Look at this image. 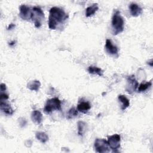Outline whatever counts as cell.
<instances>
[{
    "label": "cell",
    "instance_id": "6da1fadb",
    "mask_svg": "<svg viewBox=\"0 0 153 153\" xmlns=\"http://www.w3.org/2000/svg\"><path fill=\"white\" fill-rule=\"evenodd\" d=\"M68 17L63 9L57 7L51 8L48 17V27L51 29H56L59 23H63Z\"/></svg>",
    "mask_w": 153,
    "mask_h": 153
},
{
    "label": "cell",
    "instance_id": "7a4b0ae2",
    "mask_svg": "<svg viewBox=\"0 0 153 153\" xmlns=\"http://www.w3.org/2000/svg\"><path fill=\"white\" fill-rule=\"evenodd\" d=\"M124 22L123 18L120 15L119 11H115L112 17V34L116 35L121 33L124 30Z\"/></svg>",
    "mask_w": 153,
    "mask_h": 153
},
{
    "label": "cell",
    "instance_id": "3957f363",
    "mask_svg": "<svg viewBox=\"0 0 153 153\" xmlns=\"http://www.w3.org/2000/svg\"><path fill=\"white\" fill-rule=\"evenodd\" d=\"M55 110H61V101L57 97L48 99L44 108V111L46 114H50Z\"/></svg>",
    "mask_w": 153,
    "mask_h": 153
},
{
    "label": "cell",
    "instance_id": "277c9868",
    "mask_svg": "<svg viewBox=\"0 0 153 153\" xmlns=\"http://www.w3.org/2000/svg\"><path fill=\"white\" fill-rule=\"evenodd\" d=\"M44 18V14L42 10L38 7H34L32 10L31 18L32 20L34 22L35 26L37 28L41 26V21Z\"/></svg>",
    "mask_w": 153,
    "mask_h": 153
},
{
    "label": "cell",
    "instance_id": "5b68a950",
    "mask_svg": "<svg viewBox=\"0 0 153 153\" xmlns=\"http://www.w3.org/2000/svg\"><path fill=\"white\" fill-rule=\"evenodd\" d=\"M94 148L97 152L105 153L110 151V147L107 140L104 139H96L94 141Z\"/></svg>",
    "mask_w": 153,
    "mask_h": 153
},
{
    "label": "cell",
    "instance_id": "8992f818",
    "mask_svg": "<svg viewBox=\"0 0 153 153\" xmlns=\"http://www.w3.org/2000/svg\"><path fill=\"white\" fill-rule=\"evenodd\" d=\"M121 137L118 134H114L108 137V143L112 152H117V149L120 148Z\"/></svg>",
    "mask_w": 153,
    "mask_h": 153
},
{
    "label": "cell",
    "instance_id": "52a82bcc",
    "mask_svg": "<svg viewBox=\"0 0 153 153\" xmlns=\"http://www.w3.org/2000/svg\"><path fill=\"white\" fill-rule=\"evenodd\" d=\"M127 87L126 90L129 93L131 94L133 92L135 91L137 89L139 84L137 80L136 79L134 75H130L128 76L127 78Z\"/></svg>",
    "mask_w": 153,
    "mask_h": 153
},
{
    "label": "cell",
    "instance_id": "ba28073f",
    "mask_svg": "<svg viewBox=\"0 0 153 153\" xmlns=\"http://www.w3.org/2000/svg\"><path fill=\"white\" fill-rule=\"evenodd\" d=\"M105 50L106 52L112 56H114L116 57L118 56V49L117 46L114 45L112 43V41L109 39H107L106 40L105 43Z\"/></svg>",
    "mask_w": 153,
    "mask_h": 153
},
{
    "label": "cell",
    "instance_id": "9c48e42d",
    "mask_svg": "<svg viewBox=\"0 0 153 153\" xmlns=\"http://www.w3.org/2000/svg\"><path fill=\"white\" fill-rule=\"evenodd\" d=\"M19 10V16L23 20H28L30 19L32 11L30 10L29 7L25 5H22L20 6Z\"/></svg>",
    "mask_w": 153,
    "mask_h": 153
},
{
    "label": "cell",
    "instance_id": "30bf717a",
    "mask_svg": "<svg viewBox=\"0 0 153 153\" xmlns=\"http://www.w3.org/2000/svg\"><path fill=\"white\" fill-rule=\"evenodd\" d=\"M0 109L1 111L6 115H11L14 113V111L13 110L10 105L5 100H1Z\"/></svg>",
    "mask_w": 153,
    "mask_h": 153
},
{
    "label": "cell",
    "instance_id": "8fae6325",
    "mask_svg": "<svg viewBox=\"0 0 153 153\" xmlns=\"http://www.w3.org/2000/svg\"><path fill=\"white\" fill-rule=\"evenodd\" d=\"M129 9L131 15L133 17H137L142 12L141 7L135 3H131L129 6Z\"/></svg>",
    "mask_w": 153,
    "mask_h": 153
},
{
    "label": "cell",
    "instance_id": "7c38bea8",
    "mask_svg": "<svg viewBox=\"0 0 153 153\" xmlns=\"http://www.w3.org/2000/svg\"><path fill=\"white\" fill-rule=\"evenodd\" d=\"M31 119L34 123L40 124L42 121V114L39 111L35 110L31 114Z\"/></svg>",
    "mask_w": 153,
    "mask_h": 153
},
{
    "label": "cell",
    "instance_id": "4fadbf2b",
    "mask_svg": "<svg viewBox=\"0 0 153 153\" xmlns=\"http://www.w3.org/2000/svg\"><path fill=\"white\" fill-rule=\"evenodd\" d=\"M91 108V105L88 102H81L77 105V110L83 114H86Z\"/></svg>",
    "mask_w": 153,
    "mask_h": 153
},
{
    "label": "cell",
    "instance_id": "5bb4252c",
    "mask_svg": "<svg viewBox=\"0 0 153 153\" xmlns=\"http://www.w3.org/2000/svg\"><path fill=\"white\" fill-rule=\"evenodd\" d=\"M118 99L120 100V102L122 103L121 105V109L123 111L125 110L126 108H127L130 105V101L127 98V97L125 95L123 94H120L118 96Z\"/></svg>",
    "mask_w": 153,
    "mask_h": 153
},
{
    "label": "cell",
    "instance_id": "9a60e30c",
    "mask_svg": "<svg viewBox=\"0 0 153 153\" xmlns=\"http://www.w3.org/2000/svg\"><path fill=\"white\" fill-rule=\"evenodd\" d=\"M98 8L97 4H93L91 5L85 9V16L88 17L93 16L97 11Z\"/></svg>",
    "mask_w": 153,
    "mask_h": 153
},
{
    "label": "cell",
    "instance_id": "2e32d148",
    "mask_svg": "<svg viewBox=\"0 0 153 153\" xmlns=\"http://www.w3.org/2000/svg\"><path fill=\"white\" fill-rule=\"evenodd\" d=\"M88 71L91 74L97 75L100 76H103V72L102 69L94 66H90L88 68Z\"/></svg>",
    "mask_w": 153,
    "mask_h": 153
},
{
    "label": "cell",
    "instance_id": "e0dca14e",
    "mask_svg": "<svg viewBox=\"0 0 153 153\" xmlns=\"http://www.w3.org/2000/svg\"><path fill=\"white\" fill-rule=\"evenodd\" d=\"M27 88L30 90L37 91L41 86V83L38 80H34V81H32L29 82L27 84Z\"/></svg>",
    "mask_w": 153,
    "mask_h": 153
},
{
    "label": "cell",
    "instance_id": "ac0fdd59",
    "mask_svg": "<svg viewBox=\"0 0 153 153\" xmlns=\"http://www.w3.org/2000/svg\"><path fill=\"white\" fill-rule=\"evenodd\" d=\"M78 127V133L79 136H82L83 134L85 132L87 129V124L84 122L79 121L77 123Z\"/></svg>",
    "mask_w": 153,
    "mask_h": 153
},
{
    "label": "cell",
    "instance_id": "d6986e66",
    "mask_svg": "<svg viewBox=\"0 0 153 153\" xmlns=\"http://www.w3.org/2000/svg\"><path fill=\"white\" fill-rule=\"evenodd\" d=\"M35 136H36V139L43 143L47 142L48 140V135L44 132H42V131L36 132Z\"/></svg>",
    "mask_w": 153,
    "mask_h": 153
},
{
    "label": "cell",
    "instance_id": "ffe728a7",
    "mask_svg": "<svg viewBox=\"0 0 153 153\" xmlns=\"http://www.w3.org/2000/svg\"><path fill=\"white\" fill-rule=\"evenodd\" d=\"M152 85V81H148L145 83H141L138 87V92H143L146 91L149 87Z\"/></svg>",
    "mask_w": 153,
    "mask_h": 153
},
{
    "label": "cell",
    "instance_id": "44dd1931",
    "mask_svg": "<svg viewBox=\"0 0 153 153\" xmlns=\"http://www.w3.org/2000/svg\"><path fill=\"white\" fill-rule=\"evenodd\" d=\"M78 115V110L77 109L75 108H71L68 112V116H67V118L68 119H71L76 116H77Z\"/></svg>",
    "mask_w": 153,
    "mask_h": 153
},
{
    "label": "cell",
    "instance_id": "7402d4cb",
    "mask_svg": "<svg viewBox=\"0 0 153 153\" xmlns=\"http://www.w3.org/2000/svg\"><path fill=\"white\" fill-rule=\"evenodd\" d=\"M9 96L7 94L5 93H1V95H0V100H6L8 99Z\"/></svg>",
    "mask_w": 153,
    "mask_h": 153
},
{
    "label": "cell",
    "instance_id": "603a6c76",
    "mask_svg": "<svg viewBox=\"0 0 153 153\" xmlns=\"http://www.w3.org/2000/svg\"><path fill=\"white\" fill-rule=\"evenodd\" d=\"M1 92L3 93L4 91H5L6 90V85L5 84L1 83Z\"/></svg>",
    "mask_w": 153,
    "mask_h": 153
},
{
    "label": "cell",
    "instance_id": "cb8c5ba5",
    "mask_svg": "<svg viewBox=\"0 0 153 153\" xmlns=\"http://www.w3.org/2000/svg\"><path fill=\"white\" fill-rule=\"evenodd\" d=\"M14 27H15V25H14V24H10V25H9L8 27H7V29H8V30H11V29H13Z\"/></svg>",
    "mask_w": 153,
    "mask_h": 153
},
{
    "label": "cell",
    "instance_id": "d4e9b609",
    "mask_svg": "<svg viewBox=\"0 0 153 153\" xmlns=\"http://www.w3.org/2000/svg\"><path fill=\"white\" fill-rule=\"evenodd\" d=\"M15 44V41H12L11 42H10V43H9V45H11V46H12L13 45H14Z\"/></svg>",
    "mask_w": 153,
    "mask_h": 153
}]
</instances>
